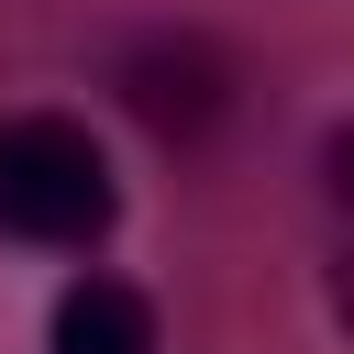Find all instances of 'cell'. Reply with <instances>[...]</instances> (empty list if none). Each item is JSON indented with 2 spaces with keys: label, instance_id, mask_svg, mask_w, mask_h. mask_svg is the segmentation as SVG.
Returning <instances> with one entry per match:
<instances>
[{
  "label": "cell",
  "instance_id": "obj_2",
  "mask_svg": "<svg viewBox=\"0 0 354 354\" xmlns=\"http://www.w3.org/2000/svg\"><path fill=\"white\" fill-rule=\"evenodd\" d=\"M44 354H166V321H155V299L133 277L77 266L55 288V310H44Z\"/></svg>",
  "mask_w": 354,
  "mask_h": 354
},
{
  "label": "cell",
  "instance_id": "obj_1",
  "mask_svg": "<svg viewBox=\"0 0 354 354\" xmlns=\"http://www.w3.org/2000/svg\"><path fill=\"white\" fill-rule=\"evenodd\" d=\"M111 221H122V177H111V155H100L88 122H66V111L0 122V232L88 254Z\"/></svg>",
  "mask_w": 354,
  "mask_h": 354
}]
</instances>
